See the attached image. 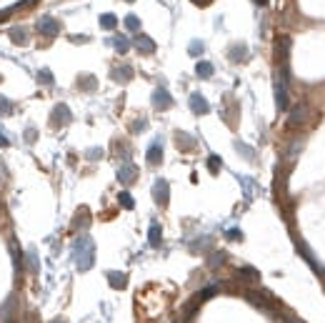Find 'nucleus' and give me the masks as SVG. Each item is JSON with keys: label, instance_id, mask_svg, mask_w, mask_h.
<instances>
[{"label": "nucleus", "instance_id": "f257e3e1", "mask_svg": "<svg viewBox=\"0 0 325 323\" xmlns=\"http://www.w3.org/2000/svg\"><path fill=\"white\" fill-rule=\"evenodd\" d=\"M73 256H75V263L80 271H88L95 261V246H93V240L88 235L83 238H78L75 240V246H73Z\"/></svg>", "mask_w": 325, "mask_h": 323}, {"label": "nucleus", "instance_id": "f03ea898", "mask_svg": "<svg viewBox=\"0 0 325 323\" xmlns=\"http://www.w3.org/2000/svg\"><path fill=\"white\" fill-rule=\"evenodd\" d=\"M38 33L45 35V38H55L60 33V23L53 15H43V18L38 20Z\"/></svg>", "mask_w": 325, "mask_h": 323}, {"label": "nucleus", "instance_id": "7ed1b4c3", "mask_svg": "<svg viewBox=\"0 0 325 323\" xmlns=\"http://www.w3.org/2000/svg\"><path fill=\"white\" fill-rule=\"evenodd\" d=\"M153 198L158 206H168V198H170V185L165 178H158L155 185H153Z\"/></svg>", "mask_w": 325, "mask_h": 323}, {"label": "nucleus", "instance_id": "20e7f679", "mask_svg": "<svg viewBox=\"0 0 325 323\" xmlns=\"http://www.w3.org/2000/svg\"><path fill=\"white\" fill-rule=\"evenodd\" d=\"M65 123H70V108L65 103H58L53 108V115H50V126L53 128H63Z\"/></svg>", "mask_w": 325, "mask_h": 323}, {"label": "nucleus", "instance_id": "39448f33", "mask_svg": "<svg viewBox=\"0 0 325 323\" xmlns=\"http://www.w3.org/2000/svg\"><path fill=\"white\" fill-rule=\"evenodd\" d=\"M285 80L288 78H278L275 80V105L278 110H288V86H285Z\"/></svg>", "mask_w": 325, "mask_h": 323}, {"label": "nucleus", "instance_id": "423d86ee", "mask_svg": "<svg viewBox=\"0 0 325 323\" xmlns=\"http://www.w3.org/2000/svg\"><path fill=\"white\" fill-rule=\"evenodd\" d=\"M170 105H173V98H170V93L165 88H155L153 91V108L155 110H168Z\"/></svg>", "mask_w": 325, "mask_h": 323}, {"label": "nucleus", "instance_id": "0eeeda50", "mask_svg": "<svg viewBox=\"0 0 325 323\" xmlns=\"http://www.w3.org/2000/svg\"><path fill=\"white\" fill-rule=\"evenodd\" d=\"M135 178H138V168H135L133 163H125V166H120V168H118V181L123 183V185L135 183Z\"/></svg>", "mask_w": 325, "mask_h": 323}, {"label": "nucleus", "instance_id": "6e6552de", "mask_svg": "<svg viewBox=\"0 0 325 323\" xmlns=\"http://www.w3.org/2000/svg\"><path fill=\"white\" fill-rule=\"evenodd\" d=\"M305 118H308V105H305V103H298V105L293 108L290 118H288V126H290V128H293V126H303Z\"/></svg>", "mask_w": 325, "mask_h": 323}, {"label": "nucleus", "instance_id": "1a4fd4ad", "mask_svg": "<svg viewBox=\"0 0 325 323\" xmlns=\"http://www.w3.org/2000/svg\"><path fill=\"white\" fill-rule=\"evenodd\" d=\"M133 46L143 53V55H148V53H155V40L153 38H148V35H135V40H133Z\"/></svg>", "mask_w": 325, "mask_h": 323}, {"label": "nucleus", "instance_id": "9d476101", "mask_svg": "<svg viewBox=\"0 0 325 323\" xmlns=\"http://www.w3.org/2000/svg\"><path fill=\"white\" fill-rule=\"evenodd\" d=\"M110 78L115 80V83H128V80L133 78V68L130 65H115L110 70Z\"/></svg>", "mask_w": 325, "mask_h": 323}, {"label": "nucleus", "instance_id": "9b49d317", "mask_svg": "<svg viewBox=\"0 0 325 323\" xmlns=\"http://www.w3.org/2000/svg\"><path fill=\"white\" fill-rule=\"evenodd\" d=\"M190 110H193L195 115H205V113L210 110V105H208V100L203 98L200 93H193V95H190Z\"/></svg>", "mask_w": 325, "mask_h": 323}, {"label": "nucleus", "instance_id": "f8f14e48", "mask_svg": "<svg viewBox=\"0 0 325 323\" xmlns=\"http://www.w3.org/2000/svg\"><path fill=\"white\" fill-rule=\"evenodd\" d=\"M145 158H148L150 166H160V163H162V145H160V140L148 148V155H145Z\"/></svg>", "mask_w": 325, "mask_h": 323}, {"label": "nucleus", "instance_id": "ddd939ff", "mask_svg": "<svg viewBox=\"0 0 325 323\" xmlns=\"http://www.w3.org/2000/svg\"><path fill=\"white\" fill-rule=\"evenodd\" d=\"M8 38L13 40V43H18V46H25V43H28V28H23V25L10 28V30H8Z\"/></svg>", "mask_w": 325, "mask_h": 323}, {"label": "nucleus", "instance_id": "4468645a", "mask_svg": "<svg viewBox=\"0 0 325 323\" xmlns=\"http://www.w3.org/2000/svg\"><path fill=\"white\" fill-rule=\"evenodd\" d=\"M108 283L120 291V288L128 286V276H125V273H118V271H110V273H108Z\"/></svg>", "mask_w": 325, "mask_h": 323}, {"label": "nucleus", "instance_id": "2eb2a0df", "mask_svg": "<svg viewBox=\"0 0 325 323\" xmlns=\"http://www.w3.org/2000/svg\"><path fill=\"white\" fill-rule=\"evenodd\" d=\"M228 58L230 60H235V63H243L248 58V48L243 46V43H238V46H230V50H228Z\"/></svg>", "mask_w": 325, "mask_h": 323}, {"label": "nucleus", "instance_id": "dca6fc26", "mask_svg": "<svg viewBox=\"0 0 325 323\" xmlns=\"http://www.w3.org/2000/svg\"><path fill=\"white\" fill-rule=\"evenodd\" d=\"M110 46H113V48H115L120 55H125V53L130 50V40H128L125 35H115V38L110 40Z\"/></svg>", "mask_w": 325, "mask_h": 323}, {"label": "nucleus", "instance_id": "f3484780", "mask_svg": "<svg viewBox=\"0 0 325 323\" xmlns=\"http://www.w3.org/2000/svg\"><path fill=\"white\" fill-rule=\"evenodd\" d=\"M213 73H215V68H213V63H208V60H200V63L195 65V75H198V78H203V80L210 78Z\"/></svg>", "mask_w": 325, "mask_h": 323}, {"label": "nucleus", "instance_id": "a211bd4d", "mask_svg": "<svg viewBox=\"0 0 325 323\" xmlns=\"http://www.w3.org/2000/svg\"><path fill=\"white\" fill-rule=\"evenodd\" d=\"M175 143L180 150H193L195 148V138H190L188 133H175Z\"/></svg>", "mask_w": 325, "mask_h": 323}, {"label": "nucleus", "instance_id": "6ab92c4d", "mask_svg": "<svg viewBox=\"0 0 325 323\" xmlns=\"http://www.w3.org/2000/svg\"><path fill=\"white\" fill-rule=\"evenodd\" d=\"M288 50H290V38L288 35H283V38H278V58L285 63V58H288Z\"/></svg>", "mask_w": 325, "mask_h": 323}, {"label": "nucleus", "instance_id": "aec40b11", "mask_svg": "<svg viewBox=\"0 0 325 323\" xmlns=\"http://www.w3.org/2000/svg\"><path fill=\"white\" fill-rule=\"evenodd\" d=\"M78 86L83 88V91H95V88H98V80H95L93 75H80V78H78Z\"/></svg>", "mask_w": 325, "mask_h": 323}, {"label": "nucleus", "instance_id": "412c9836", "mask_svg": "<svg viewBox=\"0 0 325 323\" xmlns=\"http://www.w3.org/2000/svg\"><path fill=\"white\" fill-rule=\"evenodd\" d=\"M100 28L115 30V28H118V18H115L113 13H103V15H100Z\"/></svg>", "mask_w": 325, "mask_h": 323}, {"label": "nucleus", "instance_id": "4be33fe9", "mask_svg": "<svg viewBox=\"0 0 325 323\" xmlns=\"http://www.w3.org/2000/svg\"><path fill=\"white\" fill-rule=\"evenodd\" d=\"M160 235H162L160 226H158V223H153V226H150V231H148V240H150V246H160Z\"/></svg>", "mask_w": 325, "mask_h": 323}, {"label": "nucleus", "instance_id": "5701e85b", "mask_svg": "<svg viewBox=\"0 0 325 323\" xmlns=\"http://www.w3.org/2000/svg\"><path fill=\"white\" fill-rule=\"evenodd\" d=\"M118 203L123 206V208H135V200H133V195L128 193V190H123V193H118Z\"/></svg>", "mask_w": 325, "mask_h": 323}, {"label": "nucleus", "instance_id": "b1692460", "mask_svg": "<svg viewBox=\"0 0 325 323\" xmlns=\"http://www.w3.org/2000/svg\"><path fill=\"white\" fill-rule=\"evenodd\" d=\"M125 28H128L130 33H138V30H140V18H138V15H133V13H130V15H125Z\"/></svg>", "mask_w": 325, "mask_h": 323}, {"label": "nucleus", "instance_id": "393cba45", "mask_svg": "<svg viewBox=\"0 0 325 323\" xmlns=\"http://www.w3.org/2000/svg\"><path fill=\"white\" fill-rule=\"evenodd\" d=\"M203 50H205V43H203V40H190V46H188L190 55H203Z\"/></svg>", "mask_w": 325, "mask_h": 323}, {"label": "nucleus", "instance_id": "a878e982", "mask_svg": "<svg viewBox=\"0 0 325 323\" xmlns=\"http://www.w3.org/2000/svg\"><path fill=\"white\" fill-rule=\"evenodd\" d=\"M38 80H40L43 86H53V83H55V78H53L50 70H40V73H38Z\"/></svg>", "mask_w": 325, "mask_h": 323}, {"label": "nucleus", "instance_id": "bb28decb", "mask_svg": "<svg viewBox=\"0 0 325 323\" xmlns=\"http://www.w3.org/2000/svg\"><path fill=\"white\" fill-rule=\"evenodd\" d=\"M10 113H13V103L5 95H0V115H10Z\"/></svg>", "mask_w": 325, "mask_h": 323}, {"label": "nucleus", "instance_id": "cd10ccee", "mask_svg": "<svg viewBox=\"0 0 325 323\" xmlns=\"http://www.w3.org/2000/svg\"><path fill=\"white\" fill-rule=\"evenodd\" d=\"M220 166H223V160H220L218 155H210V158H208V168H210V173H218Z\"/></svg>", "mask_w": 325, "mask_h": 323}, {"label": "nucleus", "instance_id": "c85d7f7f", "mask_svg": "<svg viewBox=\"0 0 325 323\" xmlns=\"http://www.w3.org/2000/svg\"><path fill=\"white\" fill-rule=\"evenodd\" d=\"M85 223H90V213H85V211H80V216L73 221V228H80V226H85Z\"/></svg>", "mask_w": 325, "mask_h": 323}, {"label": "nucleus", "instance_id": "c756f323", "mask_svg": "<svg viewBox=\"0 0 325 323\" xmlns=\"http://www.w3.org/2000/svg\"><path fill=\"white\" fill-rule=\"evenodd\" d=\"M28 263H30V271L35 273V271H38V256H35V251H33V248L28 251Z\"/></svg>", "mask_w": 325, "mask_h": 323}, {"label": "nucleus", "instance_id": "7c9ffc66", "mask_svg": "<svg viewBox=\"0 0 325 323\" xmlns=\"http://www.w3.org/2000/svg\"><path fill=\"white\" fill-rule=\"evenodd\" d=\"M240 276H245L250 280H258V271L255 268H240Z\"/></svg>", "mask_w": 325, "mask_h": 323}, {"label": "nucleus", "instance_id": "2f4dec72", "mask_svg": "<svg viewBox=\"0 0 325 323\" xmlns=\"http://www.w3.org/2000/svg\"><path fill=\"white\" fill-rule=\"evenodd\" d=\"M220 263H225V253H213V258H210V266H213V268H218Z\"/></svg>", "mask_w": 325, "mask_h": 323}, {"label": "nucleus", "instance_id": "473e14b6", "mask_svg": "<svg viewBox=\"0 0 325 323\" xmlns=\"http://www.w3.org/2000/svg\"><path fill=\"white\" fill-rule=\"evenodd\" d=\"M238 148H240V153L245 155V158H253V150H250V148H248L245 143H238Z\"/></svg>", "mask_w": 325, "mask_h": 323}, {"label": "nucleus", "instance_id": "72a5a7b5", "mask_svg": "<svg viewBox=\"0 0 325 323\" xmlns=\"http://www.w3.org/2000/svg\"><path fill=\"white\" fill-rule=\"evenodd\" d=\"M88 158H90V160H98V158H103V150H100V148H93V150H88Z\"/></svg>", "mask_w": 325, "mask_h": 323}, {"label": "nucleus", "instance_id": "f704fd0d", "mask_svg": "<svg viewBox=\"0 0 325 323\" xmlns=\"http://www.w3.org/2000/svg\"><path fill=\"white\" fill-rule=\"evenodd\" d=\"M228 238H230V240H240L243 235H240V231L235 228V231H228Z\"/></svg>", "mask_w": 325, "mask_h": 323}, {"label": "nucleus", "instance_id": "c9c22d12", "mask_svg": "<svg viewBox=\"0 0 325 323\" xmlns=\"http://www.w3.org/2000/svg\"><path fill=\"white\" fill-rule=\"evenodd\" d=\"M145 128V120H138V123H133V133H140Z\"/></svg>", "mask_w": 325, "mask_h": 323}, {"label": "nucleus", "instance_id": "e433bc0d", "mask_svg": "<svg viewBox=\"0 0 325 323\" xmlns=\"http://www.w3.org/2000/svg\"><path fill=\"white\" fill-rule=\"evenodd\" d=\"M10 13H13V8H5V10H0V20H8V18H10Z\"/></svg>", "mask_w": 325, "mask_h": 323}, {"label": "nucleus", "instance_id": "4c0bfd02", "mask_svg": "<svg viewBox=\"0 0 325 323\" xmlns=\"http://www.w3.org/2000/svg\"><path fill=\"white\" fill-rule=\"evenodd\" d=\"M8 145H10V140H8L3 133H0V148H8Z\"/></svg>", "mask_w": 325, "mask_h": 323}, {"label": "nucleus", "instance_id": "58836bf2", "mask_svg": "<svg viewBox=\"0 0 325 323\" xmlns=\"http://www.w3.org/2000/svg\"><path fill=\"white\" fill-rule=\"evenodd\" d=\"M25 140H30V143L35 140V131H33V128H30V131H25Z\"/></svg>", "mask_w": 325, "mask_h": 323}, {"label": "nucleus", "instance_id": "ea45409f", "mask_svg": "<svg viewBox=\"0 0 325 323\" xmlns=\"http://www.w3.org/2000/svg\"><path fill=\"white\" fill-rule=\"evenodd\" d=\"M70 40H75V43H85V40H88V38H83V35H73Z\"/></svg>", "mask_w": 325, "mask_h": 323}, {"label": "nucleus", "instance_id": "a19ab883", "mask_svg": "<svg viewBox=\"0 0 325 323\" xmlns=\"http://www.w3.org/2000/svg\"><path fill=\"white\" fill-rule=\"evenodd\" d=\"M193 3H195V5H208L210 0H193Z\"/></svg>", "mask_w": 325, "mask_h": 323}, {"label": "nucleus", "instance_id": "79ce46f5", "mask_svg": "<svg viewBox=\"0 0 325 323\" xmlns=\"http://www.w3.org/2000/svg\"><path fill=\"white\" fill-rule=\"evenodd\" d=\"M253 3H258L260 8H265V5H268V0H253Z\"/></svg>", "mask_w": 325, "mask_h": 323}, {"label": "nucleus", "instance_id": "37998d69", "mask_svg": "<svg viewBox=\"0 0 325 323\" xmlns=\"http://www.w3.org/2000/svg\"><path fill=\"white\" fill-rule=\"evenodd\" d=\"M53 323H65V321H53Z\"/></svg>", "mask_w": 325, "mask_h": 323}, {"label": "nucleus", "instance_id": "c03bdc74", "mask_svg": "<svg viewBox=\"0 0 325 323\" xmlns=\"http://www.w3.org/2000/svg\"><path fill=\"white\" fill-rule=\"evenodd\" d=\"M128 3H133V0H128Z\"/></svg>", "mask_w": 325, "mask_h": 323}, {"label": "nucleus", "instance_id": "a18cd8bd", "mask_svg": "<svg viewBox=\"0 0 325 323\" xmlns=\"http://www.w3.org/2000/svg\"><path fill=\"white\" fill-rule=\"evenodd\" d=\"M10 323H13V321H10Z\"/></svg>", "mask_w": 325, "mask_h": 323}]
</instances>
